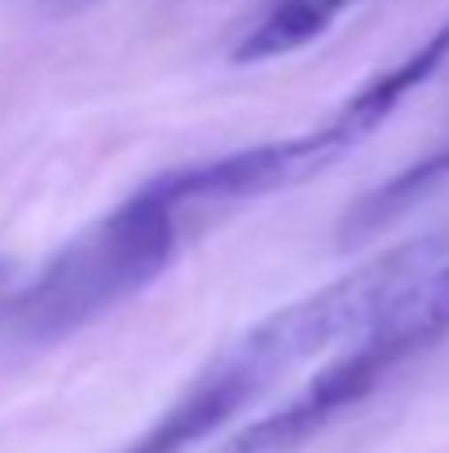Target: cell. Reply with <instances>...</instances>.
I'll return each instance as SVG.
<instances>
[{"mask_svg": "<svg viewBox=\"0 0 449 453\" xmlns=\"http://www.w3.org/2000/svg\"><path fill=\"white\" fill-rule=\"evenodd\" d=\"M181 216L185 207L154 176L111 216L66 242L27 291L0 303V334L27 343L62 339L146 291L176 256Z\"/></svg>", "mask_w": 449, "mask_h": 453, "instance_id": "cell-1", "label": "cell"}, {"mask_svg": "<svg viewBox=\"0 0 449 453\" xmlns=\"http://www.w3.org/2000/svg\"><path fill=\"white\" fill-rule=\"evenodd\" d=\"M366 334H370L397 365L414 361V357L428 352L441 334H449V256L437 260Z\"/></svg>", "mask_w": 449, "mask_h": 453, "instance_id": "cell-2", "label": "cell"}, {"mask_svg": "<svg viewBox=\"0 0 449 453\" xmlns=\"http://www.w3.org/2000/svg\"><path fill=\"white\" fill-rule=\"evenodd\" d=\"M441 185H449V146L445 150H432L428 158L401 167L397 176H388L383 185H375L370 194H361L344 220H339V242H361V238H375L379 229L397 225L401 216H410L428 194H437Z\"/></svg>", "mask_w": 449, "mask_h": 453, "instance_id": "cell-3", "label": "cell"}, {"mask_svg": "<svg viewBox=\"0 0 449 453\" xmlns=\"http://www.w3.org/2000/svg\"><path fill=\"white\" fill-rule=\"evenodd\" d=\"M339 9L330 0H278L234 49V62H269L283 53H296L330 31Z\"/></svg>", "mask_w": 449, "mask_h": 453, "instance_id": "cell-4", "label": "cell"}, {"mask_svg": "<svg viewBox=\"0 0 449 453\" xmlns=\"http://www.w3.org/2000/svg\"><path fill=\"white\" fill-rule=\"evenodd\" d=\"M330 4H335V9L344 13V9H348V4H357V0H330Z\"/></svg>", "mask_w": 449, "mask_h": 453, "instance_id": "cell-5", "label": "cell"}]
</instances>
